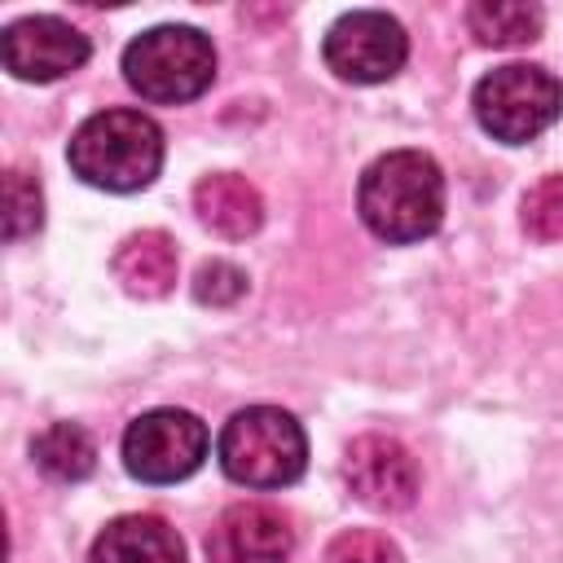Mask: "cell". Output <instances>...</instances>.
Here are the masks:
<instances>
[{
  "mask_svg": "<svg viewBox=\"0 0 563 563\" xmlns=\"http://www.w3.org/2000/svg\"><path fill=\"white\" fill-rule=\"evenodd\" d=\"M44 220V198H40V180L22 167H9L4 176V238L18 242L26 233H35Z\"/></svg>",
  "mask_w": 563,
  "mask_h": 563,
  "instance_id": "2e32d148",
  "label": "cell"
},
{
  "mask_svg": "<svg viewBox=\"0 0 563 563\" xmlns=\"http://www.w3.org/2000/svg\"><path fill=\"white\" fill-rule=\"evenodd\" d=\"M70 172L106 194H136L163 167V128L141 110H101L70 136Z\"/></svg>",
  "mask_w": 563,
  "mask_h": 563,
  "instance_id": "7a4b0ae2",
  "label": "cell"
},
{
  "mask_svg": "<svg viewBox=\"0 0 563 563\" xmlns=\"http://www.w3.org/2000/svg\"><path fill=\"white\" fill-rule=\"evenodd\" d=\"M325 563H405L400 545L387 537V532H374V528H347L330 541L325 550Z\"/></svg>",
  "mask_w": 563,
  "mask_h": 563,
  "instance_id": "ac0fdd59",
  "label": "cell"
},
{
  "mask_svg": "<svg viewBox=\"0 0 563 563\" xmlns=\"http://www.w3.org/2000/svg\"><path fill=\"white\" fill-rule=\"evenodd\" d=\"M325 66L347 84H383L409 57V35L391 13L352 9L325 31Z\"/></svg>",
  "mask_w": 563,
  "mask_h": 563,
  "instance_id": "52a82bcc",
  "label": "cell"
},
{
  "mask_svg": "<svg viewBox=\"0 0 563 563\" xmlns=\"http://www.w3.org/2000/svg\"><path fill=\"white\" fill-rule=\"evenodd\" d=\"M475 119L501 145L537 141L563 114V84L532 62H506L475 84Z\"/></svg>",
  "mask_w": 563,
  "mask_h": 563,
  "instance_id": "5b68a950",
  "label": "cell"
},
{
  "mask_svg": "<svg viewBox=\"0 0 563 563\" xmlns=\"http://www.w3.org/2000/svg\"><path fill=\"white\" fill-rule=\"evenodd\" d=\"M242 295H246V273H242L238 264H229V260H211V264H202L198 277H194V299H198V303L229 308V303H238Z\"/></svg>",
  "mask_w": 563,
  "mask_h": 563,
  "instance_id": "d6986e66",
  "label": "cell"
},
{
  "mask_svg": "<svg viewBox=\"0 0 563 563\" xmlns=\"http://www.w3.org/2000/svg\"><path fill=\"white\" fill-rule=\"evenodd\" d=\"M207 457V427L189 409H150L123 431V466L141 484L189 479Z\"/></svg>",
  "mask_w": 563,
  "mask_h": 563,
  "instance_id": "8992f818",
  "label": "cell"
},
{
  "mask_svg": "<svg viewBox=\"0 0 563 563\" xmlns=\"http://www.w3.org/2000/svg\"><path fill=\"white\" fill-rule=\"evenodd\" d=\"M31 457H35V466H40L48 479H57V484H79V479H88L92 466H97V444H92V435H88L84 427H75V422H53V427H44V431L35 435Z\"/></svg>",
  "mask_w": 563,
  "mask_h": 563,
  "instance_id": "5bb4252c",
  "label": "cell"
},
{
  "mask_svg": "<svg viewBox=\"0 0 563 563\" xmlns=\"http://www.w3.org/2000/svg\"><path fill=\"white\" fill-rule=\"evenodd\" d=\"M176 242L163 229H141L114 251V277L136 299H163L176 286Z\"/></svg>",
  "mask_w": 563,
  "mask_h": 563,
  "instance_id": "4fadbf2b",
  "label": "cell"
},
{
  "mask_svg": "<svg viewBox=\"0 0 563 563\" xmlns=\"http://www.w3.org/2000/svg\"><path fill=\"white\" fill-rule=\"evenodd\" d=\"M88 53H92L88 35L53 13L18 18L13 26H4V40H0L4 70L26 84H48V79L75 75L88 62Z\"/></svg>",
  "mask_w": 563,
  "mask_h": 563,
  "instance_id": "ba28073f",
  "label": "cell"
},
{
  "mask_svg": "<svg viewBox=\"0 0 563 563\" xmlns=\"http://www.w3.org/2000/svg\"><path fill=\"white\" fill-rule=\"evenodd\" d=\"M88 563H185V541L158 515H119L97 532Z\"/></svg>",
  "mask_w": 563,
  "mask_h": 563,
  "instance_id": "8fae6325",
  "label": "cell"
},
{
  "mask_svg": "<svg viewBox=\"0 0 563 563\" xmlns=\"http://www.w3.org/2000/svg\"><path fill=\"white\" fill-rule=\"evenodd\" d=\"M343 479L374 510H405L418 497V462L391 435H356L343 453Z\"/></svg>",
  "mask_w": 563,
  "mask_h": 563,
  "instance_id": "9c48e42d",
  "label": "cell"
},
{
  "mask_svg": "<svg viewBox=\"0 0 563 563\" xmlns=\"http://www.w3.org/2000/svg\"><path fill=\"white\" fill-rule=\"evenodd\" d=\"M356 211L365 229L391 246L422 242L444 220V172L422 150L378 154L356 185Z\"/></svg>",
  "mask_w": 563,
  "mask_h": 563,
  "instance_id": "6da1fadb",
  "label": "cell"
},
{
  "mask_svg": "<svg viewBox=\"0 0 563 563\" xmlns=\"http://www.w3.org/2000/svg\"><path fill=\"white\" fill-rule=\"evenodd\" d=\"M194 211L198 220L220 238H251L264 224V198L260 189L238 172H216L194 185Z\"/></svg>",
  "mask_w": 563,
  "mask_h": 563,
  "instance_id": "7c38bea8",
  "label": "cell"
},
{
  "mask_svg": "<svg viewBox=\"0 0 563 563\" xmlns=\"http://www.w3.org/2000/svg\"><path fill=\"white\" fill-rule=\"evenodd\" d=\"M290 550V519L268 501H233L207 532L211 563H286Z\"/></svg>",
  "mask_w": 563,
  "mask_h": 563,
  "instance_id": "30bf717a",
  "label": "cell"
},
{
  "mask_svg": "<svg viewBox=\"0 0 563 563\" xmlns=\"http://www.w3.org/2000/svg\"><path fill=\"white\" fill-rule=\"evenodd\" d=\"M123 79L154 106H180L211 88L216 48L198 26H150L123 48Z\"/></svg>",
  "mask_w": 563,
  "mask_h": 563,
  "instance_id": "277c9868",
  "label": "cell"
},
{
  "mask_svg": "<svg viewBox=\"0 0 563 563\" xmlns=\"http://www.w3.org/2000/svg\"><path fill=\"white\" fill-rule=\"evenodd\" d=\"M466 26L479 44L493 48H515V44H532L545 26V13L537 4H515V0H479L466 9Z\"/></svg>",
  "mask_w": 563,
  "mask_h": 563,
  "instance_id": "9a60e30c",
  "label": "cell"
},
{
  "mask_svg": "<svg viewBox=\"0 0 563 563\" xmlns=\"http://www.w3.org/2000/svg\"><path fill=\"white\" fill-rule=\"evenodd\" d=\"M523 229L537 242H563V172L523 194Z\"/></svg>",
  "mask_w": 563,
  "mask_h": 563,
  "instance_id": "e0dca14e",
  "label": "cell"
},
{
  "mask_svg": "<svg viewBox=\"0 0 563 563\" xmlns=\"http://www.w3.org/2000/svg\"><path fill=\"white\" fill-rule=\"evenodd\" d=\"M220 466L242 488H286L308 466L303 427L277 405L238 409L220 431Z\"/></svg>",
  "mask_w": 563,
  "mask_h": 563,
  "instance_id": "3957f363",
  "label": "cell"
}]
</instances>
